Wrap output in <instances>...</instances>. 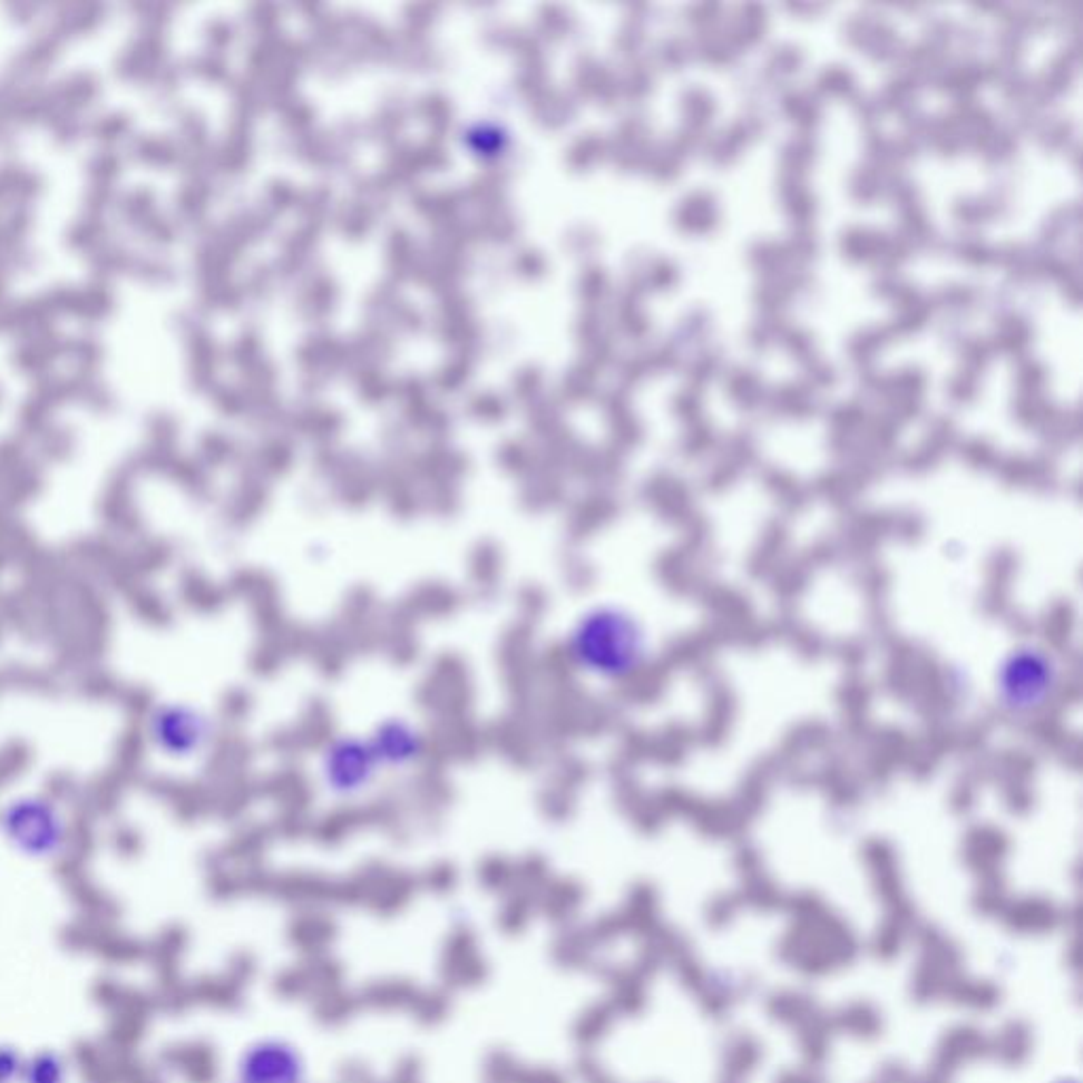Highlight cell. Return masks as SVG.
<instances>
[{
	"mask_svg": "<svg viewBox=\"0 0 1083 1083\" xmlns=\"http://www.w3.org/2000/svg\"><path fill=\"white\" fill-rule=\"evenodd\" d=\"M882 195H887L894 202V206L897 209L906 208V206H913V204L920 202L917 183L904 169L889 172V176L885 180Z\"/></svg>",
	"mask_w": 1083,
	"mask_h": 1083,
	"instance_id": "42",
	"label": "cell"
},
{
	"mask_svg": "<svg viewBox=\"0 0 1083 1083\" xmlns=\"http://www.w3.org/2000/svg\"><path fill=\"white\" fill-rule=\"evenodd\" d=\"M931 299H934L936 308L946 310L955 318H965L984 303V292L979 291V286H974V284L953 282V284H946L938 291L931 292Z\"/></svg>",
	"mask_w": 1083,
	"mask_h": 1083,
	"instance_id": "23",
	"label": "cell"
},
{
	"mask_svg": "<svg viewBox=\"0 0 1083 1083\" xmlns=\"http://www.w3.org/2000/svg\"><path fill=\"white\" fill-rule=\"evenodd\" d=\"M904 282L906 280L897 271H876L875 280H872V292L880 299L894 301Z\"/></svg>",
	"mask_w": 1083,
	"mask_h": 1083,
	"instance_id": "53",
	"label": "cell"
},
{
	"mask_svg": "<svg viewBox=\"0 0 1083 1083\" xmlns=\"http://www.w3.org/2000/svg\"><path fill=\"white\" fill-rule=\"evenodd\" d=\"M383 772L371 741L355 736H339L322 753L320 777L324 790L336 798H355L373 788Z\"/></svg>",
	"mask_w": 1083,
	"mask_h": 1083,
	"instance_id": "6",
	"label": "cell"
},
{
	"mask_svg": "<svg viewBox=\"0 0 1083 1083\" xmlns=\"http://www.w3.org/2000/svg\"><path fill=\"white\" fill-rule=\"evenodd\" d=\"M684 18H686V23L694 28V32L718 28V23L722 21V4H718V2L687 4Z\"/></svg>",
	"mask_w": 1083,
	"mask_h": 1083,
	"instance_id": "49",
	"label": "cell"
},
{
	"mask_svg": "<svg viewBox=\"0 0 1083 1083\" xmlns=\"http://www.w3.org/2000/svg\"><path fill=\"white\" fill-rule=\"evenodd\" d=\"M953 216L965 227V231H976L984 223L995 221L993 208L986 195H963L953 204Z\"/></svg>",
	"mask_w": 1083,
	"mask_h": 1083,
	"instance_id": "37",
	"label": "cell"
},
{
	"mask_svg": "<svg viewBox=\"0 0 1083 1083\" xmlns=\"http://www.w3.org/2000/svg\"><path fill=\"white\" fill-rule=\"evenodd\" d=\"M793 292L783 273L762 277L751 292V301L764 315H781L792 303Z\"/></svg>",
	"mask_w": 1083,
	"mask_h": 1083,
	"instance_id": "24",
	"label": "cell"
},
{
	"mask_svg": "<svg viewBox=\"0 0 1083 1083\" xmlns=\"http://www.w3.org/2000/svg\"><path fill=\"white\" fill-rule=\"evenodd\" d=\"M851 103H853L855 117L868 129L876 127L878 119L885 115L876 94H857Z\"/></svg>",
	"mask_w": 1083,
	"mask_h": 1083,
	"instance_id": "50",
	"label": "cell"
},
{
	"mask_svg": "<svg viewBox=\"0 0 1083 1083\" xmlns=\"http://www.w3.org/2000/svg\"><path fill=\"white\" fill-rule=\"evenodd\" d=\"M948 246L969 267H988L991 263H995V248L988 246L976 231H963Z\"/></svg>",
	"mask_w": 1083,
	"mask_h": 1083,
	"instance_id": "36",
	"label": "cell"
},
{
	"mask_svg": "<svg viewBox=\"0 0 1083 1083\" xmlns=\"http://www.w3.org/2000/svg\"><path fill=\"white\" fill-rule=\"evenodd\" d=\"M690 45H692V58L708 64L711 68H729L741 56V49L730 41L729 35L720 26L694 32Z\"/></svg>",
	"mask_w": 1083,
	"mask_h": 1083,
	"instance_id": "17",
	"label": "cell"
},
{
	"mask_svg": "<svg viewBox=\"0 0 1083 1083\" xmlns=\"http://www.w3.org/2000/svg\"><path fill=\"white\" fill-rule=\"evenodd\" d=\"M665 51H663V60L667 64V68L671 70H682L684 64L694 60L692 58V45H690V39H682V37H671L665 41Z\"/></svg>",
	"mask_w": 1083,
	"mask_h": 1083,
	"instance_id": "52",
	"label": "cell"
},
{
	"mask_svg": "<svg viewBox=\"0 0 1083 1083\" xmlns=\"http://www.w3.org/2000/svg\"><path fill=\"white\" fill-rule=\"evenodd\" d=\"M764 400L774 413L800 417V419L814 416L819 409V392H814L802 379L800 381L790 379L774 386L767 392Z\"/></svg>",
	"mask_w": 1083,
	"mask_h": 1083,
	"instance_id": "14",
	"label": "cell"
},
{
	"mask_svg": "<svg viewBox=\"0 0 1083 1083\" xmlns=\"http://www.w3.org/2000/svg\"><path fill=\"white\" fill-rule=\"evenodd\" d=\"M1080 233V204L1071 202L1063 204L1054 209L1045 221H1043L1042 233H1040V244L1054 251L1056 244H1061L1064 237Z\"/></svg>",
	"mask_w": 1083,
	"mask_h": 1083,
	"instance_id": "26",
	"label": "cell"
},
{
	"mask_svg": "<svg viewBox=\"0 0 1083 1083\" xmlns=\"http://www.w3.org/2000/svg\"><path fill=\"white\" fill-rule=\"evenodd\" d=\"M783 348L790 352L793 360L807 364L811 362L812 358H817V352H814V336H812L811 331L802 329V326H790L783 331L781 334V341Z\"/></svg>",
	"mask_w": 1083,
	"mask_h": 1083,
	"instance_id": "46",
	"label": "cell"
},
{
	"mask_svg": "<svg viewBox=\"0 0 1083 1083\" xmlns=\"http://www.w3.org/2000/svg\"><path fill=\"white\" fill-rule=\"evenodd\" d=\"M802 66H804L802 47H798L796 42H777L769 49L760 72L767 79L769 87L771 85L786 87L788 81L802 70Z\"/></svg>",
	"mask_w": 1083,
	"mask_h": 1083,
	"instance_id": "18",
	"label": "cell"
},
{
	"mask_svg": "<svg viewBox=\"0 0 1083 1083\" xmlns=\"http://www.w3.org/2000/svg\"><path fill=\"white\" fill-rule=\"evenodd\" d=\"M814 392L830 390L838 383V371L832 362L821 360L819 355L812 358L811 362L804 364V379H802Z\"/></svg>",
	"mask_w": 1083,
	"mask_h": 1083,
	"instance_id": "48",
	"label": "cell"
},
{
	"mask_svg": "<svg viewBox=\"0 0 1083 1083\" xmlns=\"http://www.w3.org/2000/svg\"><path fill=\"white\" fill-rule=\"evenodd\" d=\"M828 417L832 419L833 426H845V428H851L855 423L864 421L866 419V407L861 400H847V402H838L833 404L830 409Z\"/></svg>",
	"mask_w": 1083,
	"mask_h": 1083,
	"instance_id": "51",
	"label": "cell"
},
{
	"mask_svg": "<svg viewBox=\"0 0 1083 1083\" xmlns=\"http://www.w3.org/2000/svg\"><path fill=\"white\" fill-rule=\"evenodd\" d=\"M1056 404L1045 394H1026L1018 392L1014 398V417L1022 426H1035V421H1045Z\"/></svg>",
	"mask_w": 1083,
	"mask_h": 1083,
	"instance_id": "41",
	"label": "cell"
},
{
	"mask_svg": "<svg viewBox=\"0 0 1083 1083\" xmlns=\"http://www.w3.org/2000/svg\"><path fill=\"white\" fill-rule=\"evenodd\" d=\"M925 388H927V373L918 364H906L894 373L885 375V388L880 400L889 402L894 398H923Z\"/></svg>",
	"mask_w": 1083,
	"mask_h": 1083,
	"instance_id": "29",
	"label": "cell"
},
{
	"mask_svg": "<svg viewBox=\"0 0 1083 1083\" xmlns=\"http://www.w3.org/2000/svg\"><path fill=\"white\" fill-rule=\"evenodd\" d=\"M783 242V248L788 254V261L793 267H804L811 265L819 254V237L812 225H798L793 227Z\"/></svg>",
	"mask_w": 1083,
	"mask_h": 1083,
	"instance_id": "32",
	"label": "cell"
},
{
	"mask_svg": "<svg viewBox=\"0 0 1083 1083\" xmlns=\"http://www.w3.org/2000/svg\"><path fill=\"white\" fill-rule=\"evenodd\" d=\"M957 348L958 358H960V364H963L960 369H965L974 375H979L988 367L991 358L995 354L988 336H979V334L965 336Z\"/></svg>",
	"mask_w": 1083,
	"mask_h": 1083,
	"instance_id": "39",
	"label": "cell"
},
{
	"mask_svg": "<svg viewBox=\"0 0 1083 1083\" xmlns=\"http://www.w3.org/2000/svg\"><path fill=\"white\" fill-rule=\"evenodd\" d=\"M748 263L762 277L779 275L790 267L788 254L781 240H755L748 248Z\"/></svg>",
	"mask_w": 1083,
	"mask_h": 1083,
	"instance_id": "27",
	"label": "cell"
},
{
	"mask_svg": "<svg viewBox=\"0 0 1083 1083\" xmlns=\"http://www.w3.org/2000/svg\"><path fill=\"white\" fill-rule=\"evenodd\" d=\"M381 769H409L423 751V739L413 724L404 720H388L377 726L369 739Z\"/></svg>",
	"mask_w": 1083,
	"mask_h": 1083,
	"instance_id": "8",
	"label": "cell"
},
{
	"mask_svg": "<svg viewBox=\"0 0 1083 1083\" xmlns=\"http://www.w3.org/2000/svg\"><path fill=\"white\" fill-rule=\"evenodd\" d=\"M1058 686V667L1042 647H1018L1001 665L997 696L1009 713L1028 715L1045 708Z\"/></svg>",
	"mask_w": 1083,
	"mask_h": 1083,
	"instance_id": "4",
	"label": "cell"
},
{
	"mask_svg": "<svg viewBox=\"0 0 1083 1083\" xmlns=\"http://www.w3.org/2000/svg\"><path fill=\"white\" fill-rule=\"evenodd\" d=\"M680 106L684 115V126L694 127L699 131H705L718 113L713 94L703 85H686L680 96Z\"/></svg>",
	"mask_w": 1083,
	"mask_h": 1083,
	"instance_id": "22",
	"label": "cell"
},
{
	"mask_svg": "<svg viewBox=\"0 0 1083 1083\" xmlns=\"http://www.w3.org/2000/svg\"><path fill=\"white\" fill-rule=\"evenodd\" d=\"M741 148L743 146L739 145L732 136H730L729 129L722 127L718 131H711V134H705L703 138V145H701V153H703V159L708 162L709 166L713 167H729L736 162V157L741 155Z\"/></svg>",
	"mask_w": 1083,
	"mask_h": 1083,
	"instance_id": "34",
	"label": "cell"
},
{
	"mask_svg": "<svg viewBox=\"0 0 1083 1083\" xmlns=\"http://www.w3.org/2000/svg\"><path fill=\"white\" fill-rule=\"evenodd\" d=\"M724 364V350L715 343H705L694 350V354L686 360L687 386L701 390L709 383L711 377L722 369Z\"/></svg>",
	"mask_w": 1083,
	"mask_h": 1083,
	"instance_id": "28",
	"label": "cell"
},
{
	"mask_svg": "<svg viewBox=\"0 0 1083 1083\" xmlns=\"http://www.w3.org/2000/svg\"><path fill=\"white\" fill-rule=\"evenodd\" d=\"M779 113L798 127V131L812 134L814 127L823 119L821 98L812 91V87H796L786 85L779 94Z\"/></svg>",
	"mask_w": 1083,
	"mask_h": 1083,
	"instance_id": "12",
	"label": "cell"
},
{
	"mask_svg": "<svg viewBox=\"0 0 1083 1083\" xmlns=\"http://www.w3.org/2000/svg\"><path fill=\"white\" fill-rule=\"evenodd\" d=\"M788 329L783 315H760L748 326L745 341L751 352H769L774 343L781 341V334Z\"/></svg>",
	"mask_w": 1083,
	"mask_h": 1083,
	"instance_id": "35",
	"label": "cell"
},
{
	"mask_svg": "<svg viewBox=\"0 0 1083 1083\" xmlns=\"http://www.w3.org/2000/svg\"><path fill=\"white\" fill-rule=\"evenodd\" d=\"M876 230H870L866 225H847L840 231L838 237V248L845 261L859 265V263H870V256L875 251Z\"/></svg>",
	"mask_w": 1083,
	"mask_h": 1083,
	"instance_id": "31",
	"label": "cell"
},
{
	"mask_svg": "<svg viewBox=\"0 0 1083 1083\" xmlns=\"http://www.w3.org/2000/svg\"><path fill=\"white\" fill-rule=\"evenodd\" d=\"M958 23L948 16H936L925 23L923 42L929 45L936 53H948L950 45L957 39Z\"/></svg>",
	"mask_w": 1083,
	"mask_h": 1083,
	"instance_id": "45",
	"label": "cell"
},
{
	"mask_svg": "<svg viewBox=\"0 0 1083 1083\" xmlns=\"http://www.w3.org/2000/svg\"><path fill=\"white\" fill-rule=\"evenodd\" d=\"M1033 336H1035V329H1033L1031 320L1024 313L1014 310V312L997 315L995 331H993V336H988V341H991L995 352L1021 360L1024 355H1028V350L1033 345Z\"/></svg>",
	"mask_w": 1083,
	"mask_h": 1083,
	"instance_id": "11",
	"label": "cell"
},
{
	"mask_svg": "<svg viewBox=\"0 0 1083 1083\" xmlns=\"http://www.w3.org/2000/svg\"><path fill=\"white\" fill-rule=\"evenodd\" d=\"M0 838L13 853L49 864L68 853L72 828L58 800L41 792H20L0 804Z\"/></svg>",
	"mask_w": 1083,
	"mask_h": 1083,
	"instance_id": "2",
	"label": "cell"
},
{
	"mask_svg": "<svg viewBox=\"0 0 1083 1083\" xmlns=\"http://www.w3.org/2000/svg\"><path fill=\"white\" fill-rule=\"evenodd\" d=\"M701 390L692 388V386H686L684 390H680L675 397H673V404H675V411L686 419H692V417L699 416L701 413Z\"/></svg>",
	"mask_w": 1083,
	"mask_h": 1083,
	"instance_id": "54",
	"label": "cell"
},
{
	"mask_svg": "<svg viewBox=\"0 0 1083 1083\" xmlns=\"http://www.w3.org/2000/svg\"><path fill=\"white\" fill-rule=\"evenodd\" d=\"M894 308H896V315L887 324H889V329H891L896 339L923 331L927 326L931 313L936 310L931 292H923L917 284H910V282L901 284V289L894 299Z\"/></svg>",
	"mask_w": 1083,
	"mask_h": 1083,
	"instance_id": "10",
	"label": "cell"
},
{
	"mask_svg": "<svg viewBox=\"0 0 1083 1083\" xmlns=\"http://www.w3.org/2000/svg\"><path fill=\"white\" fill-rule=\"evenodd\" d=\"M847 187H849V195H851L853 202H857L859 206H870L882 197V188H885L882 172L870 166V164H866V162L857 164L849 174Z\"/></svg>",
	"mask_w": 1083,
	"mask_h": 1083,
	"instance_id": "30",
	"label": "cell"
},
{
	"mask_svg": "<svg viewBox=\"0 0 1083 1083\" xmlns=\"http://www.w3.org/2000/svg\"><path fill=\"white\" fill-rule=\"evenodd\" d=\"M724 392L739 409H755L764 402L767 388L758 369L750 364H732L724 373Z\"/></svg>",
	"mask_w": 1083,
	"mask_h": 1083,
	"instance_id": "16",
	"label": "cell"
},
{
	"mask_svg": "<svg viewBox=\"0 0 1083 1083\" xmlns=\"http://www.w3.org/2000/svg\"><path fill=\"white\" fill-rule=\"evenodd\" d=\"M711 329H713L711 313L705 308H692V310H687L686 315L680 322V336L686 345L701 348V345L708 343Z\"/></svg>",
	"mask_w": 1083,
	"mask_h": 1083,
	"instance_id": "43",
	"label": "cell"
},
{
	"mask_svg": "<svg viewBox=\"0 0 1083 1083\" xmlns=\"http://www.w3.org/2000/svg\"><path fill=\"white\" fill-rule=\"evenodd\" d=\"M18 1061L13 1054L0 1052V1083H11L18 1077Z\"/></svg>",
	"mask_w": 1083,
	"mask_h": 1083,
	"instance_id": "55",
	"label": "cell"
},
{
	"mask_svg": "<svg viewBox=\"0 0 1083 1083\" xmlns=\"http://www.w3.org/2000/svg\"><path fill=\"white\" fill-rule=\"evenodd\" d=\"M777 191H779L781 206L786 209L788 218L792 221L793 227L812 225V216L817 212V197L807 185V176L781 172Z\"/></svg>",
	"mask_w": 1083,
	"mask_h": 1083,
	"instance_id": "15",
	"label": "cell"
},
{
	"mask_svg": "<svg viewBox=\"0 0 1083 1083\" xmlns=\"http://www.w3.org/2000/svg\"><path fill=\"white\" fill-rule=\"evenodd\" d=\"M214 720L187 701H155L143 718L148 750L167 762H193L212 748Z\"/></svg>",
	"mask_w": 1083,
	"mask_h": 1083,
	"instance_id": "3",
	"label": "cell"
},
{
	"mask_svg": "<svg viewBox=\"0 0 1083 1083\" xmlns=\"http://www.w3.org/2000/svg\"><path fill=\"white\" fill-rule=\"evenodd\" d=\"M817 150H819V145H817L814 134H807V131L792 134L788 140H783V145L779 146L781 172L807 176L809 167L817 159Z\"/></svg>",
	"mask_w": 1083,
	"mask_h": 1083,
	"instance_id": "21",
	"label": "cell"
},
{
	"mask_svg": "<svg viewBox=\"0 0 1083 1083\" xmlns=\"http://www.w3.org/2000/svg\"><path fill=\"white\" fill-rule=\"evenodd\" d=\"M675 227L686 235H708L720 225L718 197L709 188H692L675 208Z\"/></svg>",
	"mask_w": 1083,
	"mask_h": 1083,
	"instance_id": "9",
	"label": "cell"
},
{
	"mask_svg": "<svg viewBox=\"0 0 1083 1083\" xmlns=\"http://www.w3.org/2000/svg\"><path fill=\"white\" fill-rule=\"evenodd\" d=\"M1014 381H1016L1018 392L1045 394V388H1047V381H1050V371L1045 369V364L1040 362L1037 358L1024 355V358L1018 360V364H1016Z\"/></svg>",
	"mask_w": 1083,
	"mask_h": 1083,
	"instance_id": "40",
	"label": "cell"
},
{
	"mask_svg": "<svg viewBox=\"0 0 1083 1083\" xmlns=\"http://www.w3.org/2000/svg\"><path fill=\"white\" fill-rule=\"evenodd\" d=\"M726 129L739 145L748 146L760 140V138H764V134L769 129V119L762 113V108L751 105L732 124H729Z\"/></svg>",
	"mask_w": 1083,
	"mask_h": 1083,
	"instance_id": "38",
	"label": "cell"
},
{
	"mask_svg": "<svg viewBox=\"0 0 1083 1083\" xmlns=\"http://www.w3.org/2000/svg\"><path fill=\"white\" fill-rule=\"evenodd\" d=\"M925 140L938 155L946 157V159L957 157L965 148L963 127L958 126L957 119L948 110L929 117V124L925 129Z\"/></svg>",
	"mask_w": 1083,
	"mask_h": 1083,
	"instance_id": "20",
	"label": "cell"
},
{
	"mask_svg": "<svg viewBox=\"0 0 1083 1083\" xmlns=\"http://www.w3.org/2000/svg\"><path fill=\"white\" fill-rule=\"evenodd\" d=\"M811 87L819 98L830 96V98H840V100H853L857 96V79H855L853 70L845 64H830V66L821 68L817 72L814 84Z\"/></svg>",
	"mask_w": 1083,
	"mask_h": 1083,
	"instance_id": "25",
	"label": "cell"
},
{
	"mask_svg": "<svg viewBox=\"0 0 1083 1083\" xmlns=\"http://www.w3.org/2000/svg\"><path fill=\"white\" fill-rule=\"evenodd\" d=\"M233 1083H313L305 1050L286 1035H261L246 1043L233 1063Z\"/></svg>",
	"mask_w": 1083,
	"mask_h": 1083,
	"instance_id": "5",
	"label": "cell"
},
{
	"mask_svg": "<svg viewBox=\"0 0 1083 1083\" xmlns=\"http://www.w3.org/2000/svg\"><path fill=\"white\" fill-rule=\"evenodd\" d=\"M724 32L729 35L730 41L734 42L741 51L750 49L753 45L762 42L769 32V11L764 4L748 2L736 7L730 18H726Z\"/></svg>",
	"mask_w": 1083,
	"mask_h": 1083,
	"instance_id": "13",
	"label": "cell"
},
{
	"mask_svg": "<svg viewBox=\"0 0 1083 1083\" xmlns=\"http://www.w3.org/2000/svg\"><path fill=\"white\" fill-rule=\"evenodd\" d=\"M1064 299L1075 308L1080 303V275H1071L1069 280L1063 282Z\"/></svg>",
	"mask_w": 1083,
	"mask_h": 1083,
	"instance_id": "56",
	"label": "cell"
},
{
	"mask_svg": "<svg viewBox=\"0 0 1083 1083\" xmlns=\"http://www.w3.org/2000/svg\"><path fill=\"white\" fill-rule=\"evenodd\" d=\"M23 1083H66V1064L56 1054H42L37 1061L23 1064Z\"/></svg>",
	"mask_w": 1083,
	"mask_h": 1083,
	"instance_id": "44",
	"label": "cell"
},
{
	"mask_svg": "<svg viewBox=\"0 0 1083 1083\" xmlns=\"http://www.w3.org/2000/svg\"><path fill=\"white\" fill-rule=\"evenodd\" d=\"M842 39L857 51L866 53L872 62H897L904 41L896 26L875 9H861L851 13L840 26Z\"/></svg>",
	"mask_w": 1083,
	"mask_h": 1083,
	"instance_id": "7",
	"label": "cell"
},
{
	"mask_svg": "<svg viewBox=\"0 0 1083 1083\" xmlns=\"http://www.w3.org/2000/svg\"><path fill=\"white\" fill-rule=\"evenodd\" d=\"M891 341H896V336L891 333L889 324H868L849 334L845 348L855 367L861 369V367H872L876 354Z\"/></svg>",
	"mask_w": 1083,
	"mask_h": 1083,
	"instance_id": "19",
	"label": "cell"
},
{
	"mask_svg": "<svg viewBox=\"0 0 1083 1083\" xmlns=\"http://www.w3.org/2000/svg\"><path fill=\"white\" fill-rule=\"evenodd\" d=\"M567 650L584 673L621 682L646 663L647 635L642 623L616 605L588 609L569 631Z\"/></svg>",
	"mask_w": 1083,
	"mask_h": 1083,
	"instance_id": "1",
	"label": "cell"
},
{
	"mask_svg": "<svg viewBox=\"0 0 1083 1083\" xmlns=\"http://www.w3.org/2000/svg\"><path fill=\"white\" fill-rule=\"evenodd\" d=\"M1040 140V145L1050 150V153H1061L1064 148H1069V143H1071V136H1073V121L1064 115H1056V113H1047V115H1042L1040 121H1037V127L1033 131Z\"/></svg>",
	"mask_w": 1083,
	"mask_h": 1083,
	"instance_id": "33",
	"label": "cell"
},
{
	"mask_svg": "<svg viewBox=\"0 0 1083 1083\" xmlns=\"http://www.w3.org/2000/svg\"><path fill=\"white\" fill-rule=\"evenodd\" d=\"M946 397L955 404H969L979 397V375L958 369L946 381Z\"/></svg>",
	"mask_w": 1083,
	"mask_h": 1083,
	"instance_id": "47",
	"label": "cell"
}]
</instances>
